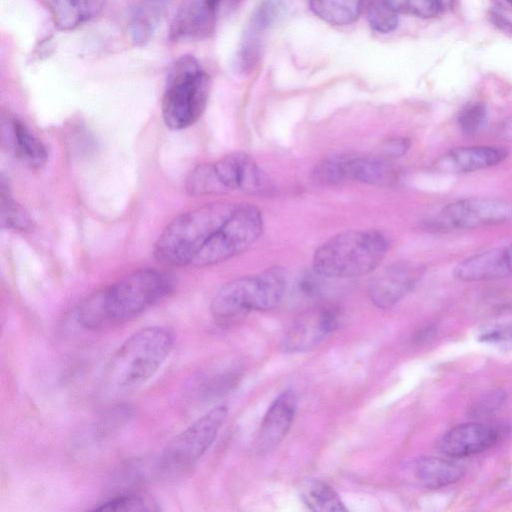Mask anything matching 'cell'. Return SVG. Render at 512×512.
Returning <instances> with one entry per match:
<instances>
[{
  "label": "cell",
  "mask_w": 512,
  "mask_h": 512,
  "mask_svg": "<svg viewBox=\"0 0 512 512\" xmlns=\"http://www.w3.org/2000/svg\"><path fill=\"white\" fill-rule=\"evenodd\" d=\"M174 288L169 273L140 269L87 296L76 308V320L87 329L123 323L165 299Z\"/></svg>",
  "instance_id": "6da1fadb"
},
{
  "label": "cell",
  "mask_w": 512,
  "mask_h": 512,
  "mask_svg": "<svg viewBox=\"0 0 512 512\" xmlns=\"http://www.w3.org/2000/svg\"><path fill=\"white\" fill-rule=\"evenodd\" d=\"M174 345V334L163 326L144 327L114 352L103 374L104 389L125 394L147 383L162 367Z\"/></svg>",
  "instance_id": "7a4b0ae2"
},
{
  "label": "cell",
  "mask_w": 512,
  "mask_h": 512,
  "mask_svg": "<svg viewBox=\"0 0 512 512\" xmlns=\"http://www.w3.org/2000/svg\"><path fill=\"white\" fill-rule=\"evenodd\" d=\"M236 206L232 202H214L182 213L160 233L153 248L154 257L165 266H191L194 257Z\"/></svg>",
  "instance_id": "3957f363"
},
{
  "label": "cell",
  "mask_w": 512,
  "mask_h": 512,
  "mask_svg": "<svg viewBox=\"0 0 512 512\" xmlns=\"http://www.w3.org/2000/svg\"><path fill=\"white\" fill-rule=\"evenodd\" d=\"M389 242L374 229H352L325 240L314 252L312 268L325 278H354L374 271L386 256Z\"/></svg>",
  "instance_id": "277c9868"
},
{
  "label": "cell",
  "mask_w": 512,
  "mask_h": 512,
  "mask_svg": "<svg viewBox=\"0 0 512 512\" xmlns=\"http://www.w3.org/2000/svg\"><path fill=\"white\" fill-rule=\"evenodd\" d=\"M286 288L287 275L280 267L231 280L212 298L211 315L219 325L231 326L251 311H266L277 306Z\"/></svg>",
  "instance_id": "5b68a950"
},
{
  "label": "cell",
  "mask_w": 512,
  "mask_h": 512,
  "mask_svg": "<svg viewBox=\"0 0 512 512\" xmlns=\"http://www.w3.org/2000/svg\"><path fill=\"white\" fill-rule=\"evenodd\" d=\"M210 89V76L194 56L178 58L170 68L161 103L166 126L181 130L193 125L206 108Z\"/></svg>",
  "instance_id": "8992f818"
},
{
  "label": "cell",
  "mask_w": 512,
  "mask_h": 512,
  "mask_svg": "<svg viewBox=\"0 0 512 512\" xmlns=\"http://www.w3.org/2000/svg\"><path fill=\"white\" fill-rule=\"evenodd\" d=\"M270 187V180L255 160L244 152L203 163L186 177L185 189L191 196L224 194L235 190L261 193Z\"/></svg>",
  "instance_id": "52a82bcc"
},
{
  "label": "cell",
  "mask_w": 512,
  "mask_h": 512,
  "mask_svg": "<svg viewBox=\"0 0 512 512\" xmlns=\"http://www.w3.org/2000/svg\"><path fill=\"white\" fill-rule=\"evenodd\" d=\"M262 231L261 211L252 204H237L232 214L194 257L191 266L207 267L226 261L246 251L259 239Z\"/></svg>",
  "instance_id": "ba28073f"
},
{
  "label": "cell",
  "mask_w": 512,
  "mask_h": 512,
  "mask_svg": "<svg viewBox=\"0 0 512 512\" xmlns=\"http://www.w3.org/2000/svg\"><path fill=\"white\" fill-rule=\"evenodd\" d=\"M227 416V407L217 405L174 436L160 453L159 470L173 474L195 464L211 447Z\"/></svg>",
  "instance_id": "9c48e42d"
},
{
  "label": "cell",
  "mask_w": 512,
  "mask_h": 512,
  "mask_svg": "<svg viewBox=\"0 0 512 512\" xmlns=\"http://www.w3.org/2000/svg\"><path fill=\"white\" fill-rule=\"evenodd\" d=\"M512 220V201L494 197H470L445 205L430 221L437 231L483 228Z\"/></svg>",
  "instance_id": "30bf717a"
},
{
  "label": "cell",
  "mask_w": 512,
  "mask_h": 512,
  "mask_svg": "<svg viewBox=\"0 0 512 512\" xmlns=\"http://www.w3.org/2000/svg\"><path fill=\"white\" fill-rule=\"evenodd\" d=\"M340 313L334 307H318L300 314L289 326L280 342L285 353L308 351L339 326Z\"/></svg>",
  "instance_id": "8fae6325"
},
{
  "label": "cell",
  "mask_w": 512,
  "mask_h": 512,
  "mask_svg": "<svg viewBox=\"0 0 512 512\" xmlns=\"http://www.w3.org/2000/svg\"><path fill=\"white\" fill-rule=\"evenodd\" d=\"M423 268L409 262L393 263L372 277L367 293L378 308L387 309L403 299L417 284Z\"/></svg>",
  "instance_id": "7c38bea8"
},
{
  "label": "cell",
  "mask_w": 512,
  "mask_h": 512,
  "mask_svg": "<svg viewBox=\"0 0 512 512\" xmlns=\"http://www.w3.org/2000/svg\"><path fill=\"white\" fill-rule=\"evenodd\" d=\"M218 10L209 0H184L171 22L170 39L186 42L209 37L214 31Z\"/></svg>",
  "instance_id": "4fadbf2b"
},
{
  "label": "cell",
  "mask_w": 512,
  "mask_h": 512,
  "mask_svg": "<svg viewBox=\"0 0 512 512\" xmlns=\"http://www.w3.org/2000/svg\"><path fill=\"white\" fill-rule=\"evenodd\" d=\"M501 430L493 425L467 423L453 427L438 442L439 451L449 457H466L480 453L501 438Z\"/></svg>",
  "instance_id": "5bb4252c"
},
{
  "label": "cell",
  "mask_w": 512,
  "mask_h": 512,
  "mask_svg": "<svg viewBox=\"0 0 512 512\" xmlns=\"http://www.w3.org/2000/svg\"><path fill=\"white\" fill-rule=\"evenodd\" d=\"M453 275L463 282L489 281L511 276L512 242L462 260L454 267Z\"/></svg>",
  "instance_id": "9a60e30c"
},
{
  "label": "cell",
  "mask_w": 512,
  "mask_h": 512,
  "mask_svg": "<svg viewBox=\"0 0 512 512\" xmlns=\"http://www.w3.org/2000/svg\"><path fill=\"white\" fill-rule=\"evenodd\" d=\"M508 151L498 146H463L448 150L434 163L438 172L464 174L484 170L503 162Z\"/></svg>",
  "instance_id": "2e32d148"
},
{
  "label": "cell",
  "mask_w": 512,
  "mask_h": 512,
  "mask_svg": "<svg viewBox=\"0 0 512 512\" xmlns=\"http://www.w3.org/2000/svg\"><path fill=\"white\" fill-rule=\"evenodd\" d=\"M297 402L296 394L285 390L270 404L257 435L259 453L269 452L285 438L293 423Z\"/></svg>",
  "instance_id": "e0dca14e"
},
{
  "label": "cell",
  "mask_w": 512,
  "mask_h": 512,
  "mask_svg": "<svg viewBox=\"0 0 512 512\" xmlns=\"http://www.w3.org/2000/svg\"><path fill=\"white\" fill-rule=\"evenodd\" d=\"M15 155L31 168H41L47 161L45 145L18 119L8 122L3 131Z\"/></svg>",
  "instance_id": "ac0fdd59"
},
{
  "label": "cell",
  "mask_w": 512,
  "mask_h": 512,
  "mask_svg": "<svg viewBox=\"0 0 512 512\" xmlns=\"http://www.w3.org/2000/svg\"><path fill=\"white\" fill-rule=\"evenodd\" d=\"M416 479L426 488L437 489L459 481L464 469L455 461L435 456L418 458L413 466Z\"/></svg>",
  "instance_id": "d6986e66"
},
{
  "label": "cell",
  "mask_w": 512,
  "mask_h": 512,
  "mask_svg": "<svg viewBox=\"0 0 512 512\" xmlns=\"http://www.w3.org/2000/svg\"><path fill=\"white\" fill-rule=\"evenodd\" d=\"M105 0H51L52 18L60 30H72L96 17Z\"/></svg>",
  "instance_id": "ffe728a7"
},
{
  "label": "cell",
  "mask_w": 512,
  "mask_h": 512,
  "mask_svg": "<svg viewBox=\"0 0 512 512\" xmlns=\"http://www.w3.org/2000/svg\"><path fill=\"white\" fill-rule=\"evenodd\" d=\"M298 492L303 503L316 512H346L347 508L335 490L314 478L300 482Z\"/></svg>",
  "instance_id": "44dd1931"
},
{
  "label": "cell",
  "mask_w": 512,
  "mask_h": 512,
  "mask_svg": "<svg viewBox=\"0 0 512 512\" xmlns=\"http://www.w3.org/2000/svg\"><path fill=\"white\" fill-rule=\"evenodd\" d=\"M166 0H143L135 9L129 24L131 39L137 45L150 40L163 18Z\"/></svg>",
  "instance_id": "7402d4cb"
},
{
  "label": "cell",
  "mask_w": 512,
  "mask_h": 512,
  "mask_svg": "<svg viewBox=\"0 0 512 512\" xmlns=\"http://www.w3.org/2000/svg\"><path fill=\"white\" fill-rule=\"evenodd\" d=\"M393 165L378 157H354L350 161L349 177L352 180L373 186L388 185L395 180Z\"/></svg>",
  "instance_id": "603a6c76"
},
{
  "label": "cell",
  "mask_w": 512,
  "mask_h": 512,
  "mask_svg": "<svg viewBox=\"0 0 512 512\" xmlns=\"http://www.w3.org/2000/svg\"><path fill=\"white\" fill-rule=\"evenodd\" d=\"M312 12L321 20L337 26L355 22L362 8V0H309Z\"/></svg>",
  "instance_id": "cb8c5ba5"
},
{
  "label": "cell",
  "mask_w": 512,
  "mask_h": 512,
  "mask_svg": "<svg viewBox=\"0 0 512 512\" xmlns=\"http://www.w3.org/2000/svg\"><path fill=\"white\" fill-rule=\"evenodd\" d=\"M238 373L234 370H217L203 372L196 376L191 386L193 394L210 398L229 391L238 381Z\"/></svg>",
  "instance_id": "d4e9b609"
},
{
  "label": "cell",
  "mask_w": 512,
  "mask_h": 512,
  "mask_svg": "<svg viewBox=\"0 0 512 512\" xmlns=\"http://www.w3.org/2000/svg\"><path fill=\"white\" fill-rule=\"evenodd\" d=\"M93 510L109 512L158 511L160 506L152 496L145 493L123 492L100 502Z\"/></svg>",
  "instance_id": "484cf974"
},
{
  "label": "cell",
  "mask_w": 512,
  "mask_h": 512,
  "mask_svg": "<svg viewBox=\"0 0 512 512\" xmlns=\"http://www.w3.org/2000/svg\"><path fill=\"white\" fill-rule=\"evenodd\" d=\"M1 226L7 230L27 232L33 221L28 212L11 196L8 184L1 180Z\"/></svg>",
  "instance_id": "4316f807"
},
{
  "label": "cell",
  "mask_w": 512,
  "mask_h": 512,
  "mask_svg": "<svg viewBox=\"0 0 512 512\" xmlns=\"http://www.w3.org/2000/svg\"><path fill=\"white\" fill-rule=\"evenodd\" d=\"M352 156L335 155L322 159L314 166L311 177L324 186H334L350 179L349 166Z\"/></svg>",
  "instance_id": "83f0119b"
},
{
  "label": "cell",
  "mask_w": 512,
  "mask_h": 512,
  "mask_svg": "<svg viewBox=\"0 0 512 512\" xmlns=\"http://www.w3.org/2000/svg\"><path fill=\"white\" fill-rule=\"evenodd\" d=\"M366 15L370 27L379 33H390L397 28L398 13L387 0H369Z\"/></svg>",
  "instance_id": "f1b7e54d"
},
{
  "label": "cell",
  "mask_w": 512,
  "mask_h": 512,
  "mask_svg": "<svg viewBox=\"0 0 512 512\" xmlns=\"http://www.w3.org/2000/svg\"><path fill=\"white\" fill-rule=\"evenodd\" d=\"M488 120L487 107L481 102H471L459 112L457 122L465 135H475L483 129Z\"/></svg>",
  "instance_id": "f546056e"
},
{
  "label": "cell",
  "mask_w": 512,
  "mask_h": 512,
  "mask_svg": "<svg viewBox=\"0 0 512 512\" xmlns=\"http://www.w3.org/2000/svg\"><path fill=\"white\" fill-rule=\"evenodd\" d=\"M398 14L428 19L442 11L441 0H387Z\"/></svg>",
  "instance_id": "4dcf8cb0"
},
{
  "label": "cell",
  "mask_w": 512,
  "mask_h": 512,
  "mask_svg": "<svg viewBox=\"0 0 512 512\" xmlns=\"http://www.w3.org/2000/svg\"><path fill=\"white\" fill-rule=\"evenodd\" d=\"M283 11V0H261L252 15L250 30L262 33L277 21Z\"/></svg>",
  "instance_id": "1f68e13d"
},
{
  "label": "cell",
  "mask_w": 512,
  "mask_h": 512,
  "mask_svg": "<svg viewBox=\"0 0 512 512\" xmlns=\"http://www.w3.org/2000/svg\"><path fill=\"white\" fill-rule=\"evenodd\" d=\"M325 277L317 273L313 268L312 271H305L297 279L296 286L298 292L308 298H318L324 289Z\"/></svg>",
  "instance_id": "d6a6232c"
},
{
  "label": "cell",
  "mask_w": 512,
  "mask_h": 512,
  "mask_svg": "<svg viewBox=\"0 0 512 512\" xmlns=\"http://www.w3.org/2000/svg\"><path fill=\"white\" fill-rule=\"evenodd\" d=\"M482 342L495 344L502 349L512 348V323L491 327L480 335Z\"/></svg>",
  "instance_id": "836d02e7"
},
{
  "label": "cell",
  "mask_w": 512,
  "mask_h": 512,
  "mask_svg": "<svg viewBox=\"0 0 512 512\" xmlns=\"http://www.w3.org/2000/svg\"><path fill=\"white\" fill-rule=\"evenodd\" d=\"M504 400L505 394L502 391H492L476 400L470 408V413L474 416L490 414L498 409Z\"/></svg>",
  "instance_id": "e575fe53"
},
{
  "label": "cell",
  "mask_w": 512,
  "mask_h": 512,
  "mask_svg": "<svg viewBox=\"0 0 512 512\" xmlns=\"http://www.w3.org/2000/svg\"><path fill=\"white\" fill-rule=\"evenodd\" d=\"M410 140L404 137H394L385 141L383 150L390 157H401L410 148Z\"/></svg>",
  "instance_id": "d590c367"
},
{
  "label": "cell",
  "mask_w": 512,
  "mask_h": 512,
  "mask_svg": "<svg viewBox=\"0 0 512 512\" xmlns=\"http://www.w3.org/2000/svg\"><path fill=\"white\" fill-rule=\"evenodd\" d=\"M490 17L495 27H497L504 33L512 35V23L508 19L498 14L497 12H492L490 14Z\"/></svg>",
  "instance_id": "8d00e7d4"
},
{
  "label": "cell",
  "mask_w": 512,
  "mask_h": 512,
  "mask_svg": "<svg viewBox=\"0 0 512 512\" xmlns=\"http://www.w3.org/2000/svg\"><path fill=\"white\" fill-rule=\"evenodd\" d=\"M500 134L508 139L512 140V119L505 121L501 128H500Z\"/></svg>",
  "instance_id": "74e56055"
},
{
  "label": "cell",
  "mask_w": 512,
  "mask_h": 512,
  "mask_svg": "<svg viewBox=\"0 0 512 512\" xmlns=\"http://www.w3.org/2000/svg\"><path fill=\"white\" fill-rule=\"evenodd\" d=\"M226 1H229V2H231V3H235V2H237L238 0H226Z\"/></svg>",
  "instance_id": "f35d334b"
},
{
  "label": "cell",
  "mask_w": 512,
  "mask_h": 512,
  "mask_svg": "<svg viewBox=\"0 0 512 512\" xmlns=\"http://www.w3.org/2000/svg\"><path fill=\"white\" fill-rule=\"evenodd\" d=\"M509 4L512 5V0H506Z\"/></svg>",
  "instance_id": "ab89813d"
}]
</instances>
